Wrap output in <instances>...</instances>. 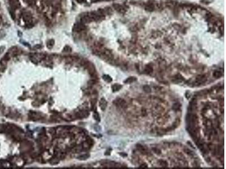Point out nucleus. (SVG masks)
Wrapping results in <instances>:
<instances>
[{
	"mask_svg": "<svg viewBox=\"0 0 226 169\" xmlns=\"http://www.w3.org/2000/svg\"><path fill=\"white\" fill-rule=\"evenodd\" d=\"M206 80V77L204 75L198 76L196 79V83L197 85H200V84L204 82Z\"/></svg>",
	"mask_w": 226,
	"mask_h": 169,
	"instance_id": "obj_1",
	"label": "nucleus"
},
{
	"mask_svg": "<svg viewBox=\"0 0 226 169\" xmlns=\"http://www.w3.org/2000/svg\"><path fill=\"white\" fill-rule=\"evenodd\" d=\"M115 103L118 106L122 107V108H125L127 106L126 102L125 100L122 99H117L115 101Z\"/></svg>",
	"mask_w": 226,
	"mask_h": 169,
	"instance_id": "obj_2",
	"label": "nucleus"
},
{
	"mask_svg": "<svg viewBox=\"0 0 226 169\" xmlns=\"http://www.w3.org/2000/svg\"><path fill=\"white\" fill-rule=\"evenodd\" d=\"M113 7H114L115 10H117L118 12H120V13H124L125 12V9L119 4H114Z\"/></svg>",
	"mask_w": 226,
	"mask_h": 169,
	"instance_id": "obj_3",
	"label": "nucleus"
},
{
	"mask_svg": "<svg viewBox=\"0 0 226 169\" xmlns=\"http://www.w3.org/2000/svg\"><path fill=\"white\" fill-rule=\"evenodd\" d=\"M107 102L104 98H102L101 100H100L99 106L100 107V108H101V110L104 111V110L106 109L107 107Z\"/></svg>",
	"mask_w": 226,
	"mask_h": 169,
	"instance_id": "obj_4",
	"label": "nucleus"
},
{
	"mask_svg": "<svg viewBox=\"0 0 226 169\" xmlns=\"http://www.w3.org/2000/svg\"><path fill=\"white\" fill-rule=\"evenodd\" d=\"M136 147L137 148V149L140 151V152L142 153L143 155H147V150H146V149H145V148L144 147L143 145H141V144H137L136 145Z\"/></svg>",
	"mask_w": 226,
	"mask_h": 169,
	"instance_id": "obj_5",
	"label": "nucleus"
},
{
	"mask_svg": "<svg viewBox=\"0 0 226 169\" xmlns=\"http://www.w3.org/2000/svg\"><path fill=\"white\" fill-rule=\"evenodd\" d=\"M23 19L25 22L30 23L32 20V16L30 13H25L23 15Z\"/></svg>",
	"mask_w": 226,
	"mask_h": 169,
	"instance_id": "obj_6",
	"label": "nucleus"
},
{
	"mask_svg": "<svg viewBox=\"0 0 226 169\" xmlns=\"http://www.w3.org/2000/svg\"><path fill=\"white\" fill-rule=\"evenodd\" d=\"M154 9V5L153 4L151 3V2H149L145 6V9L149 11H152Z\"/></svg>",
	"mask_w": 226,
	"mask_h": 169,
	"instance_id": "obj_7",
	"label": "nucleus"
},
{
	"mask_svg": "<svg viewBox=\"0 0 226 169\" xmlns=\"http://www.w3.org/2000/svg\"><path fill=\"white\" fill-rule=\"evenodd\" d=\"M122 88V86L121 84H118V83H115L114 84H113L112 86V90L113 92H115V91H119V90H120Z\"/></svg>",
	"mask_w": 226,
	"mask_h": 169,
	"instance_id": "obj_8",
	"label": "nucleus"
},
{
	"mask_svg": "<svg viewBox=\"0 0 226 169\" xmlns=\"http://www.w3.org/2000/svg\"><path fill=\"white\" fill-rule=\"evenodd\" d=\"M89 113L87 111H81L80 112H79L77 113V116L78 117H80V118H84V117H87V116H88Z\"/></svg>",
	"mask_w": 226,
	"mask_h": 169,
	"instance_id": "obj_9",
	"label": "nucleus"
},
{
	"mask_svg": "<svg viewBox=\"0 0 226 169\" xmlns=\"http://www.w3.org/2000/svg\"><path fill=\"white\" fill-rule=\"evenodd\" d=\"M144 72V73L146 74H150L153 72V68L150 65H146Z\"/></svg>",
	"mask_w": 226,
	"mask_h": 169,
	"instance_id": "obj_10",
	"label": "nucleus"
},
{
	"mask_svg": "<svg viewBox=\"0 0 226 169\" xmlns=\"http://www.w3.org/2000/svg\"><path fill=\"white\" fill-rule=\"evenodd\" d=\"M75 28L76 30H78V31H81V30H83L85 29V26L84 24L83 23L78 24L76 25Z\"/></svg>",
	"mask_w": 226,
	"mask_h": 169,
	"instance_id": "obj_11",
	"label": "nucleus"
},
{
	"mask_svg": "<svg viewBox=\"0 0 226 169\" xmlns=\"http://www.w3.org/2000/svg\"><path fill=\"white\" fill-rule=\"evenodd\" d=\"M136 78H135V77H130L128 78H127L126 80H125L124 83H132L133 82H134L135 81H136Z\"/></svg>",
	"mask_w": 226,
	"mask_h": 169,
	"instance_id": "obj_12",
	"label": "nucleus"
},
{
	"mask_svg": "<svg viewBox=\"0 0 226 169\" xmlns=\"http://www.w3.org/2000/svg\"><path fill=\"white\" fill-rule=\"evenodd\" d=\"M213 76L215 78H219L220 77H221L222 76V73L220 71H215L214 73H213Z\"/></svg>",
	"mask_w": 226,
	"mask_h": 169,
	"instance_id": "obj_13",
	"label": "nucleus"
},
{
	"mask_svg": "<svg viewBox=\"0 0 226 169\" xmlns=\"http://www.w3.org/2000/svg\"><path fill=\"white\" fill-rule=\"evenodd\" d=\"M102 78L107 82H110L112 81V78L109 75H104L102 77Z\"/></svg>",
	"mask_w": 226,
	"mask_h": 169,
	"instance_id": "obj_14",
	"label": "nucleus"
},
{
	"mask_svg": "<svg viewBox=\"0 0 226 169\" xmlns=\"http://www.w3.org/2000/svg\"><path fill=\"white\" fill-rule=\"evenodd\" d=\"M159 162H160V164L162 166V167H167V166H168V163L165 161L160 160V161H159Z\"/></svg>",
	"mask_w": 226,
	"mask_h": 169,
	"instance_id": "obj_15",
	"label": "nucleus"
},
{
	"mask_svg": "<svg viewBox=\"0 0 226 169\" xmlns=\"http://www.w3.org/2000/svg\"><path fill=\"white\" fill-rule=\"evenodd\" d=\"M89 156L88 155H84L80 156L79 157H78V158L80 160H86L87 159V158H89Z\"/></svg>",
	"mask_w": 226,
	"mask_h": 169,
	"instance_id": "obj_16",
	"label": "nucleus"
},
{
	"mask_svg": "<svg viewBox=\"0 0 226 169\" xmlns=\"http://www.w3.org/2000/svg\"><path fill=\"white\" fill-rule=\"evenodd\" d=\"M180 107H181V105L180 103H175L173 106V109L176 110V111H178V110H179L180 109Z\"/></svg>",
	"mask_w": 226,
	"mask_h": 169,
	"instance_id": "obj_17",
	"label": "nucleus"
},
{
	"mask_svg": "<svg viewBox=\"0 0 226 169\" xmlns=\"http://www.w3.org/2000/svg\"><path fill=\"white\" fill-rule=\"evenodd\" d=\"M93 117H94V119L96 120L97 121H98V122L100 121V116H99L98 113L95 112L93 114Z\"/></svg>",
	"mask_w": 226,
	"mask_h": 169,
	"instance_id": "obj_18",
	"label": "nucleus"
},
{
	"mask_svg": "<svg viewBox=\"0 0 226 169\" xmlns=\"http://www.w3.org/2000/svg\"><path fill=\"white\" fill-rule=\"evenodd\" d=\"M143 89L146 93H150L151 91V89L149 86L148 85H145L143 87Z\"/></svg>",
	"mask_w": 226,
	"mask_h": 169,
	"instance_id": "obj_19",
	"label": "nucleus"
},
{
	"mask_svg": "<svg viewBox=\"0 0 226 169\" xmlns=\"http://www.w3.org/2000/svg\"><path fill=\"white\" fill-rule=\"evenodd\" d=\"M184 151H185V152H186L187 154L190 155V156H193L194 155V153L192 152L191 150L188 149V148H185Z\"/></svg>",
	"mask_w": 226,
	"mask_h": 169,
	"instance_id": "obj_20",
	"label": "nucleus"
},
{
	"mask_svg": "<svg viewBox=\"0 0 226 169\" xmlns=\"http://www.w3.org/2000/svg\"><path fill=\"white\" fill-rule=\"evenodd\" d=\"M152 150H153V152H154L155 153H156L157 155H160L161 153V150H160L159 149H158V148H152Z\"/></svg>",
	"mask_w": 226,
	"mask_h": 169,
	"instance_id": "obj_21",
	"label": "nucleus"
},
{
	"mask_svg": "<svg viewBox=\"0 0 226 169\" xmlns=\"http://www.w3.org/2000/svg\"><path fill=\"white\" fill-rule=\"evenodd\" d=\"M87 143L88 145L92 144H93V140H92L91 138L88 137L87 138Z\"/></svg>",
	"mask_w": 226,
	"mask_h": 169,
	"instance_id": "obj_22",
	"label": "nucleus"
},
{
	"mask_svg": "<svg viewBox=\"0 0 226 169\" xmlns=\"http://www.w3.org/2000/svg\"><path fill=\"white\" fill-rule=\"evenodd\" d=\"M54 40H52L49 41L48 42V46L49 47V46L52 47L53 46V45H54Z\"/></svg>",
	"mask_w": 226,
	"mask_h": 169,
	"instance_id": "obj_23",
	"label": "nucleus"
},
{
	"mask_svg": "<svg viewBox=\"0 0 226 169\" xmlns=\"http://www.w3.org/2000/svg\"><path fill=\"white\" fill-rule=\"evenodd\" d=\"M142 113H143V115L144 116V113H145V115H146V110L144 109V108H143V109H142Z\"/></svg>",
	"mask_w": 226,
	"mask_h": 169,
	"instance_id": "obj_24",
	"label": "nucleus"
},
{
	"mask_svg": "<svg viewBox=\"0 0 226 169\" xmlns=\"http://www.w3.org/2000/svg\"><path fill=\"white\" fill-rule=\"evenodd\" d=\"M1 22H2V16L0 15V24H1Z\"/></svg>",
	"mask_w": 226,
	"mask_h": 169,
	"instance_id": "obj_25",
	"label": "nucleus"
},
{
	"mask_svg": "<svg viewBox=\"0 0 226 169\" xmlns=\"http://www.w3.org/2000/svg\"><path fill=\"white\" fill-rule=\"evenodd\" d=\"M92 1H97V0H92Z\"/></svg>",
	"mask_w": 226,
	"mask_h": 169,
	"instance_id": "obj_26",
	"label": "nucleus"
}]
</instances>
